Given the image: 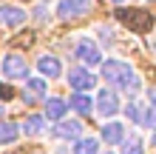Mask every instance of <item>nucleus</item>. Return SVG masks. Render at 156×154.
Here are the masks:
<instances>
[{
	"mask_svg": "<svg viewBox=\"0 0 156 154\" xmlns=\"http://www.w3.org/2000/svg\"><path fill=\"white\" fill-rule=\"evenodd\" d=\"M3 71H6V77L23 80V77H29V63L23 60V54H6V60H3Z\"/></svg>",
	"mask_w": 156,
	"mask_h": 154,
	"instance_id": "3",
	"label": "nucleus"
},
{
	"mask_svg": "<svg viewBox=\"0 0 156 154\" xmlns=\"http://www.w3.org/2000/svg\"><path fill=\"white\" fill-rule=\"evenodd\" d=\"M9 94H12V88H9V86H0V100H6Z\"/></svg>",
	"mask_w": 156,
	"mask_h": 154,
	"instance_id": "21",
	"label": "nucleus"
},
{
	"mask_svg": "<svg viewBox=\"0 0 156 154\" xmlns=\"http://www.w3.org/2000/svg\"><path fill=\"white\" fill-rule=\"evenodd\" d=\"M97 111L102 114V117H114V114L119 111V97H116V92L102 88L99 97H97Z\"/></svg>",
	"mask_w": 156,
	"mask_h": 154,
	"instance_id": "5",
	"label": "nucleus"
},
{
	"mask_svg": "<svg viewBox=\"0 0 156 154\" xmlns=\"http://www.w3.org/2000/svg\"><path fill=\"white\" fill-rule=\"evenodd\" d=\"M122 154H145V146L139 137H131L128 143H122Z\"/></svg>",
	"mask_w": 156,
	"mask_h": 154,
	"instance_id": "19",
	"label": "nucleus"
},
{
	"mask_svg": "<svg viewBox=\"0 0 156 154\" xmlns=\"http://www.w3.org/2000/svg\"><path fill=\"white\" fill-rule=\"evenodd\" d=\"M17 126L14 123H0V146H6V143H14L17 140Z\"/></svg>",
	"mask_w": 156,
	"mask_h": 154,
	"instance_id": "17",
	"label": "nucleus"
},
{
	"mask_svg": "<svg viewBox=\"0 0 156 154\" xmlns=\"http://www.w3.org/2000/svg\"><path fill=\"white\" fill-rule=\"evenodd\" d=\"M122 137H125L122 123H102V140L108 143V146H116V143H122Z\"/></svg>",
	"mask_w": 156,
	"mask_h": 154,
	"instance_id": "11",
	"label": "nucleus"
},
{
	"mask_svg": "<svg viewBox=\"0 0 156 154\" xmlns=\"http://www.w3.org/2000/svg\"><path fill=\"white\" fill-rule=\"evenodd\" d=\"M0 114H3V106H0Z\"/></svg>",
	"mask_w": 156,
	"mask_h": 154,
	"instance_id": "23",
	"label": "nucleus"
},
{
	"mask_svg": "<svg viewBox=\"0 0 156 154\" xmlns=\"http://www.w3.org/2000/svg\"><path fill=\"white\" fill-rule=\"evenodd\" d=\"M74 54H77L82 63H88V66L99 63V49H97V43H91V40H80L77 49H74Z\"/></svg>",
	"mask_w": 156,
	"mask_h": 154,
	"instance_id": "8",
	"label": "nucleus"
},
{
	"mask_svg": "<svg viewBox=\"0 0 156 154\" xmlns=\"http://www.w3.org/2000/svg\"><path fill=\"white\" fill-rule=\"evenodd\" d=\"M102 77L111 86L125 88V92H136V88H139V77H136V71L128 66V63H122V60H105L102 63Z\"/></svg>",
	"mask_w": 156,
	"mask_h": 154,
	"instance_id": "1",
	"label": "nucleus"
},
{
	"mask_svg": "<svg viewBox=\"0 0 156 154\" xmlns=\"http://www.w3.org/2000/svg\"><path fill=\"white\" fill-rule=\"evenodd\" d=\"M68 83L74 86L77 92H88V88L97 83V77L91 74L88 69H71V71H68Z\"/></svg>",
	"mask_w": 156,
	"mask_h": 154,
	"instance_id": "6",
	"label": "nucleus"
},
{
	"mask_svg": "<svg viewBox=\"0 0 156 154\" xmlns=\"http://www.w3.org/2000/svg\"><path fill=\"white\" fill-rule=\"evenodd\" d=\"M71 108H74L77 114H88L91 108H94V103H91V97L85 94V92H77L74 97H71V103H68Z\"/></svg>",
	"mask_w": 156,
	"mask_h": 154,
	"instance_id": "14",
	"label": "nucleus"
},
{
	"mask_svg": "<svg viewBox=\"0 0 156 154\" xmlns=\"http://www.w3.org/2000/svg\"><path fill=\"white\" fill-rule=\"evenodd\" d=\"M66 111H68V103L62 100V97H51V100H45V117H48V120H62Z\"/></svg>",
	"mask_w": 156,
	"mask_h": 154,
	"instance_id": "13",
	"label": "nucleus"
},
{
	"mask_svg": "<svg viewBox=\"0 0 156 154\" xmlns=\"http://www.w3.org/2000/svg\"><path fill=\"white\" fill-rule=\"evenodd\" d=\"M151 146H156V131H153V140H151Z\"/></svg>",
	"mask_w": 156,
	"mask_h": 154,
	"instance_id": "22",
	"label": "nucleus"
},
{
	"mask_svg": "<svg viewBox=\"0 0 156 154\" xmlns=\"http://www.w3.org/2000/svg\"><path fill=\"white\" fill-rule=\"evenodd\" d=\"M23 131H26V134H31V137H34V134H43V131H45V123H43V117H40V114H31L29 120H26Z\"/></svg>",
	"mask_w": 156,
	"mask_h": 154,
	"instance_id": "16",
	"label": "nucleus"
},
{
	"mask_svg": "<svg viewBox=\"0 0 156 154\" xmlns=\"http://www.w3.org/2000/svg\"><path fill=\"white\" fill-rule=\"evenodd\" d=\"M114 3H122V0H114Z\"/></svg>",
	"mask_w": 156,
	"mask_h": 154,
	"instance_id": "24",
	"label": "nucleus"
},
{
	"mask_svg": "<svg viewBox=\"0 0 156 154\" xmlns=\"http://www.w3.org/2000/svg\"><path fill=\"white\" fill-rule=\"evenodd\" d=\"M54 134H57L60 140H77L80 134H82V123L80 120H57Z\"/></svg>",
	"mask_w": 156,
	"mask_h": 154,
	"instance_id": "7",
	"label": "nucleus"
},
{
	"mask_svg": "<svg viewBox=\"0 0 156 154\" xmlns=\"http://www.w3.org/2000/svg\"><path fill=\"white\" fill-rule=\"evenodd\" d=\"M37 97H45V80L43 77H29V86L23 92L26 103H37Z\"/></svg>",
	"mask_w": 156,
	"mask_h": 154,
	"instance_id": "10",
	"label": "nucleus"
},
{
	"mask_svg": "<svg viewBox=\"0 0 156 154\" xmlns=\"http://www.w3.org/2000/svg\"><path fill=\"white\" fill-rule=\"evenodd\" d=\"M99 37H102L105 43H111L114 37H111V29H108V26H99Z\"/></svg>",
	"mask_w": 156,
	"mask_h": 154,
	"instance_id": "20",
	"label": "nucleus"
},
{
	"mask_svg": "<svg viewBox=\"0 0 156 154\" xmlns=\"http://www.w3.org/2000/svg\"><path fill=\"white\" fill-rule=\"evenodd\" d=\"M142 114H145L142 103H136V100L128 103V120H131V123H139V126H142Z\"/></svg>",
	"mask_w": 156,
	"mask_h": 154,
	"instance_id": "18",
	"label": "nucleus"
},
{
	"mask_svg": "<svg viewBox=\"0 0 156 154\" xmlns=\"http://www.w3.org/2000/svg\"><path fill=\"white\" fill-rule=\"evenodd\" d=\"M99 151V143L94 137H85V140H80L77 137V146H74V154H97Z\"/></svg>",
	"mask_w": 156,
	"mask_h": 154,
	"instance_id": "15",
	"label": "nucleus"
},
{
	"mask_svg": "<svg viewBox=\"0 0 156 154\" xmlns=\"http://www.w3.org/2000/svg\"><path fill=\"white\" fill-rule=\"evenodd\" d=\"M0 23H6V26H23L26 23V12L23 9H17V6H0Z\"/></svg>",
	"mask_w": 156,
	"mask_h": 154,
	"instance_id": "9",
	"label": "nucleus"
},
{
	"mask_svg": "<svg viewBox=\"0 0 156 154\" xmlns=\"http://www.w3.org/2000/svg\"><path fill=\"white\" fill-rule=\"evenodd\" d=\"M91 9L88 0H60L57 3V14L62 17V20H71V17H82Z\"/></svg>",
	"mask_w": 156,
	"mask_h": 154,
	"instance_id": "4",
	"label": "nucleus"
},
{
	"mask_svg": "<svg viewBox=\"0 0 156 154\" xmlns=\"http://www.w3.org/2000/svg\"><path fill=\"white\" fill-rule=\"evenodd\" d=\"M116 17H119L122 23H128L133 32H148L151 23H153V17H151L148 9H119Z\"/></svg>",
	"mask_w": 156,
	"mask_h": 154,
	"instance_id": "2",
	"label": "nucleus"
},
{
	"mask_svg": "<svg viewBox=\"0 0 156 154\" xmlns=\"http://www.w3.org/2000/svg\"><path fill=\"white\" fill-rule=\"evenodd\" d=\"M37 71L43 77H60V71H62V63L57 57H40L37 60Z\"/></svg>",
	"mask_w": 156,
	"mask_h": 154,
	"instance_id": "12",
	"label": "nucleus"
}]
</instances>
